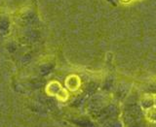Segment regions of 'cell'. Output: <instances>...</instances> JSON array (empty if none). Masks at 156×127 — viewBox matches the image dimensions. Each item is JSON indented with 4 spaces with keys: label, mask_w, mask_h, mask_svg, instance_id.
<instances>
[{
    "label": "cell",
    "mask_w": 156,
    "mask_h": 127,
    "mask_svg": "<svg viewBox=\"0 0 156 127\" xmlns=\"http://www.w3.org/2000/svg\"><path fill=\"white\" fill-rule=\"evenodd\" d=\"M145 118L149 122L156 123V107H152L147 110L145 114Z\"/></svg>",
    "instance_id": "obj_1"
}]
</instances>
